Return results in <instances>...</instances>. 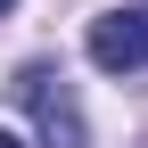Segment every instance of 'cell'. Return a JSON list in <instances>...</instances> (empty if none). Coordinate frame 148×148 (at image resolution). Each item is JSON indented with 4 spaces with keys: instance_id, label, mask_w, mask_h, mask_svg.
<instances>
[{
    "instance_id": "6da1fadb",
    "label": "cell",
    "mask_w": 148,
    "mask_h": 148,
    "mask_svg": "<svg viewBox=\"0 0 148 148\" xmlns=\"http://www.w3.org/2000/svg\"><path fill=\"white\" fill-rule=\"evenodd\" d=\"M16 107H25L33 123H41V140L49 148H90L82 132V107H74V82H66V66H49V58H33V66H16Z\"/></svg>"
},
{
    "instance_id": "7a4b0ae2",
    "label": "cell",
    "mask_w": 148,
    "mask_h": 148,
    "mask_svg": "<svg viewBox=\"0 0 148 148\" xmlns=\"http://www.w3.org/2000/svg\"><path fill=\"white\" fill-rule=\"evenodd\" d=\"M90 66H99V74H140L148 66V0H140V8L90 16Z\"/></svg>"
},
{
    "instance_id": "3957f363",
    "label": "cell",
    "mask_w": 148,
    "mask_h": 148,
    "mask_svg": "<svg viewBox=\"0 0 148 148\" xmlns=\"http://www.w3.org/2000/svg\"><path fill=\"white\" fill-rule=\"evenodd\" d=\"M0 148H25V140H16V132H0Z\"/></svg>"
},
{
    "instance_id": "277c9868",
    "label": "cell",
    "mask_w": 148,
    "mask_h": 148,
    "mask_svg": "<svg viewBox=\"0 0 148 148\" xmlns=\"http://www.w3.org/2000/svg\"><path fill=\"white\" fill-rule=\"evenodd\" d=\"M8 8H16V0H0V16H8Z\"/></svg>"
}]
</instances>
